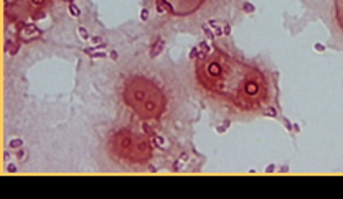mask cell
Here are the masks:
<instances>
[{
  "mask_svg": "<svg viewBox=\"0 0 343 199\" xmlns=\"http://www.w3.org/2000/svg\"><path fill=\"white\" fill-rule=\"evenodd\" d=\"M313 49L318 51V53H323V51H325V46H323L322 43H315V45H313Z\"/></svg>",
  "mask_w": 343,
  "mask_h": 199,
  "instance_id": "2e32d148",
  "label": "cell"
},
{
  "mask_svg": "<svg viewBox=\"0 0 343 199\" xmlns=\"http://www.w3.org/2000/svg\"><path fill=\"white\" fill-rule=\"evenodd\" d=\"M5 170H7V173H12V174L18 171V168H17V165H15V163H8Z\"/></svg>",
  "mask_w": 343,
  "mask_h": 199,
  "instance_id": "4fadbf2b",
  "label": "cell"
},
{
  "mask_svg": "<svg viewBox=\"0 0 343 199\" xmlns=\"http://www.w3.org/2000/svg\"><path fill=\"white\" fill-rule=\"evenodd\" d=\"M203 33H204V36H206L208 40H215V38H216V36H215V33L211 31L210 25H203Z\"/></svg>",
  "mask_w": 343,
  "mask_h": 199,
  "instance_id": "5b68a950",
  "label": "cell"
},
{
  "mask_svg": "<svg viewBox=\"0 0 343 199\" xmlns=\"http://www.w3.org/2000/svg\"><path fill=\"white\" fill-rule=\"evenodd\" d=\"M223 33L226 35V36H229V35H231V27L228 25V23H226V25L223 27Z\"/></svg>",
  "mask_w": 343,
  "mask_h": 199,
  "instance_id": "ac0fdd59",
  "label": "cell"
},
{
  "mask_svg": "<svg viewBox=\"0 0 343 199\" xmlns=\"http://www.w3.org/2000/svg\"><path fill=\"white\" fill-rule=\"evenodd\" d=\"M292 128H294V132H299V130H300V127L297 125V124H294V125H292Z\"/></svg>",
  "mask_w": 343,
  "mask_h": 199,
  "instance_id": "484cf974",
  "label": "cell"
},
{
  "mask_svg": "<svg viewBox=\"0 0 343 199\" xmlns=\"http://www.w3.org/2000/svg\"><path fill=\"white\" fill-rule=\"evenodd\" d=\"M198 79L211 95L229 100L237 109H257L267 97L262 74L223 58L198 59Z\"/></svg>",
  "mask_w": 343,
  "mask_h": 199,
  "instance_id": "6da1fadb",
  "label": "cell"
},
{
  "mask_svg": "<svg viewBox=\"0 0 343 199\" xmlns=\"http://www.w3.org/2000/svg\"><path fill=\"white\" fill-rule=\"evenodd\" d=\"M266 117H277V110L274 107H269V109H266Z\"/></svg>",
  "mask_w": 343,
  "mask_h": 199,
  "instance_id": "7c38bea8",
  "label": "cell"
},
{
  "mask_svg": "<svg viewBox=\"0 0 343 199\" xmlns=\"http://www.w3.org/2000/svg\"><path fill=\"white\" fill-rule=\"evenodd\" d=\"M274 170H276V166H274V165H269L267 168H266V173H272Z\"/></svg>",
  "mask_w": 343,
  "mask_h": 199,
  "instance_id": "603a6c76",
  "label": "cell"
},
{
  "mask_svg": "<svg viewBox=\"0 0 343 199\" xmlns=\"http://www.w3.org/2000/svg\"><path fill=\"white\" fill-rule=\"evenodd\" d=\"M109 58H111V59H117V58H119L117 51H111V53H109Z\"/></svg>",
  "mask_w": 343,
  "mask_h": 199,
  "instance_id": "7402d4cb",
  "label": "cell"
},
{
  "mask_svg": "<svg viewBox=\"0 0 343 199\" xmlns=\"http://www.w3.org/2000/svg\"><path fill=\"white\" fill-rule=\"evenodd\" d=\"M190 59H198V56H200V48L195 46V48H191V51H190Z\"/></svg>",
  "mask_w": 343,
  "mask_h": 199,
  "instance_id": "9c48e42d",
  "label": "cell"
},
{
  "mask_svg": "<svg viewBox=\"0 0 343 199\" xmlns=\"http://www.w3.org/2000/svg\"><path fill=\"white\" fill-rule=\"evenodd\" d=\"M335 13H336L338 27L343 30V0H335Z\"/></svg>",
  "mask_w": 343,
  "mask_h": 199,
  "instance_id": "7a4b0ae2",
  "label": "cell"
},
{
  "mask_svg": "<svg viewBox=\"0 0 343 199\" xmlns=\"http://www.w3.org/2000/svg\"><path fill=\"white\" fill-rule=\"evenodd\" d=\"M226 128H228V127H224V125H218V127H216V132H218V133H224V132H226Z\"/></svg>",
  "mask_w": 343,
  "mask_h": 199,
  "instance_id": "44dd1931",
  "label": "cell"
},
{
  "mask_svg": "<svg viewBox=\"0 0 343 199\" xmlns=\"http://www.w3.org/2000/svg\"><path fill=\"white\" fill-rule=\"evenodd\" d=\"M162 49H163V41H162V40H157V41H155V45L152 46L150 56H152V58H155L157 54H160V53H162Z\"/></svg>",
  "mask_w": 343,
  "mask_h": 199,
  "instance_id": "3957f363",
  "label": "cell"
},
{
  "mask_svg": "<svg viewBox=\"0 0 343 199\" xmlns=\"http://www.w3.org/2000/svg\"><path fill=\"white\" fill-rule=\"evenodd\" d=\"M68 8H69V13H71L73 17H79V15H81V10H79V8L76 7V5H74L73 2L69 3V5H68Z\"/></svg>",
  "mask_w": 343,
  "mask_h": 199,
  "instance_id": "52a82bcc",
  "label": "cell"
},
{
  "mask_svg": "<svg viewBox=\"0 0 343 199\" xmlns=\"http://www.w3.org/2000/svg\"><path fill=\"white\" fill-rule=\"evenodd\" d=\"M208 25H210V27H211V28H215V27H218V23H216V21H215V20H210V21H208Z\"/></svg>",
  "mask_w": 343,
  "mask_h": 199,
  "instance_id": "cb8c5ba5",
  "label": "cell"
},
{
  "mask_svg": "<svg viewBox=\"0 0 343 199\" xmlns=\"http://www.w3.org/2000/svg\"><path fill=\"white\" fill-rule=\"evenodd\" d=\"M78 33H79V36H81L83 40H91V38H89V33H87V30H86L84 27H79L78 28Z\"/></svg>",
  "mask_w": 343,
  "mask_h": 199,
  "instance_id": "ba28073f",
  "label": "cell"
},
{
  "mask_svg": "<svg viewBox=\"0 0 343 199\" xmlns=\"http://www.w3.org/2000/svg\"><path fill=\"white\" fill-rule=\"evenodd\" d=\"M8 146H10L12 150H18V148L23 146V140H22V138H13V140H10Z\"/></svg>",
  "mask_w": 343,
  "mask_h": 199,
  "instance_id": "277c9868",
  "label": "cell"
},
{
  "mask_svg": "<svg viewBox=\"0 0 343 199\" xmlns=\"http://www.w3.org/2000/svg\"><path fill=\"white\" fill-rule=\"evenodd\" d=\"M104 48H107V45H106V43H101V45L96 46V49H104Z\"/></svg>",
  "mask_w": 343,
  "mask_h": 199,
  "instance_id": "d4e9b609",
  "label": "cell"
},
{
  "mask_svg": "<svg viewBox=\"0 0 343 199\" xmlns=\"http://www.w3.org/2000/svg\"><path fill=\"white\" fill-rule=\"evenodd\" d=\"M243 10L246 12V13H252L256 8H254V5L252 3H249V2H244V5H243Z\"/></svg>",
  "mask_w": 343,
  "mask_h": 199,
  "instance_id": "30bf717a",
  "label": "cell"
},
{
  "mask_svg": "<svg viewBox=\"0 0 343 199\" xmlns=\"http://www.w3.org/2000/svg\"><path fill=\"white\" fill-rule=\"evenodd\" d=\"M106 56H107L106 51H94L91 54V58H94V59H101V58H106Z\"/></svg>",
  "mask_w": 343,
  "mask_h": 199,
  "instance_id": "8fae6325",
  "label": "cell"
},
{
  "mask_svg": "<svg viewBox=\"0 0 343 199\" xmlns=\"http://www.w3.org/2000/svg\"><path fill=\"white\" fill-rule=\"evenodd\" d=\"M91 41H92V45H101V36H92L91 38Z\"/></svg>",
  "mask_w": 343,
  "mask_h": 199,
  "instance_id": "ffe728a7",
  "label": "cell"
},
{
  "mask_svg": "<svg viewBox=\"0 0 343 199\" xmlns=\"http://www.w3.org/2000/svg\"><path fill=\"white\" fill-rule=\"evenodd\" d=\"M147 18H149V10H147V8H142V12H140V20L145 21Z\"/></svg>",
  "mask_w": 343,
  "mask_h": 199,
  "instance_id": "9a60e30c",
  "label": "cell"
},
{
  "mask_svg": "<svg viewBox=\"0 0 343 199\" xmlns=\"http://www.w3.org/2000/svg\"><path fill=\"white\" fill-rule=\"evenodd\" d=\"M223 125H224V127H229V125H231V122H229V120H224Z\"/></svg>",
  "mask_w": 343,
  "mask_h": 199,
  "instance_id": "83f0119b",
  "label": "cell"
},
{
  "mask_svg": "<svg viewBox=\"0 0 343 199\" xmlns=\"http://www.w3.org/2000/svg\"><path fill=\"white\" fill-rule=\"evenodd\" d=\"M171 168H173V171H180V168H182V163H180V161H173Z\"/></svg>",
  "mask_w": 343,
  "mask_h": 199,
  "instance_id": "d6986e66",
  "label": "cell"
},
{
  "mask_svg": "<svg viewBox=\"0 0 343 199\" xmlns=\"http://www.w3.org/2000/svg\"><path fill=\"white\" fill-rule=\"evenodd\" d=\"M25 155H26V152L23 150V148H18V150H17V153H15V156H17L18 160H23V158H25Z\"/></svg>",
  "mask_w": 343,
  "mask_h": 199,
  "instance_id": "5bb4252c",
  "label": "cell"
},
{
  "mask_svg": "<svg viewBox=\"0 0 343 199\" xmlns=\"http://www.w3.org/2000/svg\"><path fill=\"white\" fill-rule=\"evenodd\" d=\"M3 158H5V160L10 158V152H5V153H3Z\"/></svg>",
  "mask_w": 343,
  "mask_h": 199,
  "instance_id": "4316f807",
  "label": "cell"
},
{
  "mask_svg": "<svg viewBox=\"0 0 343 199\" xmlns=\"http://www.w3.org/2000/svg\"><path fill=\"white\" fill-rule=\"evenodd\" d=\"M198 48H200V51H203L204 54H210L211 53V48H210V45H208L206 41H200Z\"/></svg>",
  "mask_w": 343,
  "mask_h": 199,
  "instance_id": "8992f818",
  "label": "cell"
},
{
  "mask_svg": "<svg viewBox=\"0 0 343 199\" xmlns=\"http://www.w3.org/2000/svg\"><path fill=\"white\" fill-rule=\"evenodd\" d=\"M221 35H224V33H223V27H215V36H216V38H219Z\"/></svg>",
  "mask_w": 343,
  "mask_h": 199,
  "instance_id": "e0dca14e",
  "label": "cell"
}]
</instances>
